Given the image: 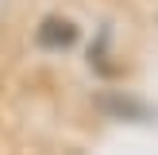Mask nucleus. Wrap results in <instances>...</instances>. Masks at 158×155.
Returning a JSON list of instances; mask_svg holds the SVG:
<instances>
[{
	"instance_id": "1",
	"label": "nucleus",
	"mask_w": 158,
	"mask_h": 155,
	"mask_svg": "<svg viewBox=\"0 0 158 155\" xmlns=\"http://www.w3.org/2000/svg\"><path fill=\"white\" fill-rule=\"evenodd\" d=\"M35 43L43 46V51H66V46L77 43V27H73V20L46 16V20L35 27Z\"/></svg>"
},
{
	"instance_id": "2",
	"label": "nucleus",
	"mask_w": 158,
	"mask_h": 155,
	"mask_svg": "<svg viewBox=\"0 0 158 155\" xmlns=\"http://www.w3.org/2000/svg\"><path fill=\"white\" fill-rule=\"evenodd\" d=\"M100 108H104V113H116V116H139V120L147 116V108L135 105V101H112V97H100Z\"/></svg>"
}]
</instances>
